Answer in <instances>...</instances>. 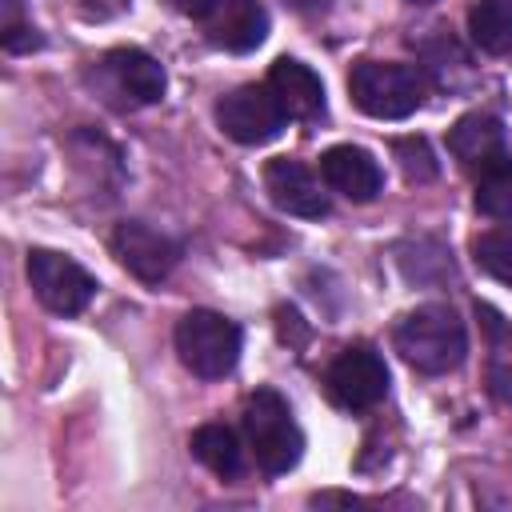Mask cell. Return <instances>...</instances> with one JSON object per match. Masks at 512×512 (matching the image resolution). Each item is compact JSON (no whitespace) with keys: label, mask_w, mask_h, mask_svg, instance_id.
I'll return each instance as SVG.
<instances>
[{"label":"cell","mask_w":512,"mask_h":512,"mask_svg":"<svg viewBox=\"0 0 512 512\" xmlns=\"http://www.w3.org/2000/svg\"><path fill=\"white\" fill-rule=\"evenodd\" d=\"M396 352L416 372H428V376L452 372L468 352L464 320L448 304H420L396 324Z\"/></svg>","instance_id":"6da1fadb"},{"label":"cell","mask_w":512,"mask_h":512,"mask_svg":"<svg viewBox=\"0 0 512 512\" xmlns=\"http://www.w3.org/2000/svg\"><path fill=\"white\" fill-rule=\"evenodd\" d=\"M244 436H248V448H252L256 464L268 476H280V472L300 464L304 436H300V428H296V420H292V412H288L280 392L256 388L244 400Z\"/></svg>","instance_id":"7a4b0ae2"},{"label":"cell","mask_w":512,"mask_h":512,"mask_svg":"<svg viewBox=\"0 0 512 512\" xmlns=\"http://www.w3.org/2000/svg\"><path fill=\"white\" fill-rule=\"evenodd\" d=\"M348 92L360 112L376 120H404L424 104V76L392 60H360L348 76Z\"/></svg>","instance_id":"3957f363"},{"label":"cell","mask_w":512,"mask_h":512,"mask_svg":"<svg viewBox=\"0 0 512 512\" xmlns=\"http://www.w3.org/2000/svg\"><path fill=\"white\" fill-rule=\"evenodd\" d=\"M176 352L200 380H220L240 360V328L220 312L196 308L176 324Z\"/></svg>","instance_id":"277c9868"},{"label":"cell","mask_w":512,"mask_h":512,"mask_svg":"<svg viewBox=\"0 0 512 512\" xmlns=\"http://www.w3.org/2000/svg\"><path fill=\"white\" fill-rule=\"evenodd\" d=\"M28 284L36 292V300L56 316H76L96 296V276L88 268H80L72 256L52 252V248L28 252Z\"/></svg>","instance_id":"5b68a950"},{"label":"cell","mask_w":512,"mask_h":512,"mask_svg":"<svg viewBox=\"0 0 512 512\" xmlns=\"http://www.w3.org/2000/svg\"><path fill=\"white\" fill-rule=\"evenodd\" d=\"M216 120L224 128V136H232L236 144H268L280 136V128L288 124L284 108L276 104V96L268 92V84H240L232 88L220 104H216Z\"/></svg>","instance_id":"8992f818"},{"label":"cell","mask_w":512,"mask_h":512,"mask_svg":"<svg viewBox=\"0 0 512 512\" xmlns=\"http://www.w3.org/2000/svg\"><path fill=\"white\" fill-rule=\"evenodd\" d=\"M324 384H328V396H332L340 408L364 412V408H372V404L384 400V392H388V368H384L380 352L356 344V348H344V352L328 364Z\"/></svg>","instance_id":"52a82bcc"},{"label":"cell","mask_w":512,"mask_h":512,"mask_svg":"<svg viewBox=\"0 0 512 512\" xmlns=\"http://www.w3.org/2000/svg\"><path fill=\"white\" fill-rule=\"evenodd\" d=\"M104 96H116L120 108H144L164 96V68L140 48H112L96 64Z\"/></svg>","instance_id":"ba28073f"},{"label":"cell","mask_w":512,"mask_h":512,"mask_svg":"<svg viewBox=\"0 0 512 512\" xmlns=\"http://www.w3.org/2000/svg\"><path fill=\"white\" fill-rule=\"evenodd\" d=\"M112 252H116V260H120L136 280H144V284H160V280L176 268V260H180L176 240L164 236L160 228L144 224V220H124V224H116V232H112Z\"/></svg>","instance_id":"9c48e42d"},{"label":"cell","mask_w":512,"mask_h":512,"mask_svg":"<svg viewBox=\"0 0 512 512\" xmlns=\"http://www.w3.org/2000/svg\"><path fill=\"white\" fill-rule=\"evenodd\" d=\"M196 20L204 36L228 52H252L268 36V12L260 0H208Z\"/></svg>","instance_id":"30bf717a"},{"label":"cell","mask_w":512,"mask_h":512,"mask_svg":"<svg viewBox=\"0 0 512 512\" xmlns=\"http://www.w3.org/2000/svg\"><path fill=\"white\" fill-rule=\"evenodd\" d=\"M264 188L272 196V204L288 216H304V220H320L328 216V192L320 184V176L312 168H304L300 160L276 156L264 168Z\"/></svg>","instance_id":"8fae6325"},{"label":"cell","mask_w":512,"mask_h":512,"mask_svg":"<svg viewBox=\"0 0 512 512\" xmlns=\"http://www.w3.org/2000/svg\"><path fill=\"white\" fill-rule=\"evenodd\" d=\"M448 152L456 156V164L472 176H484L500 164H508V140L496 116L488 112H468L452 124L448 132Z\"/></svg>","instance_id":"7c38bea8"},{"label":"cell","mask_w":512,"mask_h":512,"mask_svg":"<svg viewBox=\"0 0 512 512\" xmlns=\"http://www.w3.org/2000/svg\"><path fill=\"white\" fill-rule=\"evenodd\" d=\"M320 176L332 192L348 196L352 204H368L376 200V192L384 188V172L372 160V152L356 148V144H336L320 156Z\"/></svg>","instance_id":"4fadbf2b"},{"label":"cell","mask_w":512,"mask_h":512,"mask_svg":"<svg viewBox=\"0 0 512 512\" xmlns=\"http://www.w3.org/2000/svg\"><path fill=\"white\" fill-rule=\"evenodd\" d=\"M268 92L276 96V104L284 108L288 120H316L324 112V84L320 76L300 64V60H288L280 56L272 68H268Z\"/></svg>","instance_id":"5bb4252c"},{"label":"cell","mask_w":512,"mask_h":512,"mask_svg":"<svg viewBox=\"0 0 512 512\" xmlns=\"http://www.w3.org/2000/svg\"><path fill=\"white\" fill-rule=\"evenodd\" d=\"M468 32L472 44L488 56L512 52V0H480L468 8Z\"/></svg>","instance_id":"9a60e30c"},{"label":"cell","mask_w":512,"mask_h":512,"mask_svg":"<svg viewBox=\"0 0 512 512\" xmlns=\"http://www.w3.org/2000/svg\"><path fill=\"white\" fill-rule=\"evenodd\" d=\"M192 456L208 468V472H216V476H224V480H232L236 472H240V440H236V432L232 428H224V424H200L196 432H192Z\"/></svg>","instance_id":"2e32d148"},{"label":"cell","mask_w":512,"mask_h":512,"mask_svg":"<svg viewBox=\"0 0 512 512\" xmlns=\"http://www.w3.org/2000/svg\"><path fill=\"white\" fill-rule=\"evenodd\" d=\"M480 320H484V332H488V380H492V392L512 400V324H504L488 304L476 308Z\"/></svg>","instance_id":"e0dca14e"},{"label":"cell","mask_w":512,"mask_h":512,"mask_svg":"<svg viewBox=\"0 0 512 512\" xmlns=\"http://www.w3.org/2000/svg\"><path fill=\"white\" fill-rule=\"evenodd\" d=\"M472 260L480 272L512 288V228H496L472 240Z\"/></svg>","instance_id":"ac0fdd59"},{"label":"cell","mask_w":512,"mask_h":512,"mask_svg":"<svg viewBox=\"0 0 512 512\" xmlns=\"http://www.w3.org/2000/svg\"><path fill=\"white\" fill-rule=\"evenodd\" d=\"M476 208L492 220H512V160L476 180Z\"/></svg>","instance_id":"d6986e66"},{"label":"cell","mask_w":512,"mask_h":512,"mask_svg":"<svg viewBox=\"0 0 512 512\" xmlns=\"http://www.w3.org/2000/svg\"><path fill=\"white\" fill-rule=\"evenodd\" d=\"M420 52H424V64H428V72H432V80H436L440 88L460 84V80L452 76V68H460V72L472 76V64H468V56L460 52V44H456L452 36H436V44H420Z\"/></svg>","instance_id":"ffe728a7"},{"label":"cell","mask_w":512,"mask_h":512,"mask_svg":"<svg viewBox=\"0 0 512 512\" xmlns=\"http://www.w3.org/2000/svg\"><path fill=\"white\" fill-rule=\"evenodd\" d=\"M396 160H400V172L408 180H416V184H424V180L436 176V160H432V152H428V144L420 136L396 140Z\"/></svg>","instance_id":"44dd1931"},{"label":"cell","mask_w":512,"mask_h":512,"mask_svg":"<svg viewBox=\"0 0 512 512\" xmlns=\"http://www.w3.org/2000/svg\"><path fill=\"white\" fill-rule=\"evenodd\" d=\"M0 40L8 52H28V48H40V32L32 24H20V20H8L0 28Z\"/></svg>","instance_id":"7402d4cb"},{"label":"cell","mask_w":512,"mask_h":512,"mask_svg":"<svg viewBox=\"0 0 512 512\" xmlns=\"http://www.w3.org/2000/svg\"><path fill=\"white\" fill-rule=\"evenodd\" d=\"M128 8V0H80V12L88 16V20H112V16H120Z\"/></svg>","instance_id":"603a6c76"},{"label":"cell","mask_w":512,"mask_h":512,"mask_svg":"<svg viewBox=\"0 0 512 512\" xmlns=\"http://www.w3.org/2000/svg\"><path fill=\"white\" fill-rule=\"evenodd\" d=\"M164 4H172V8L184 12V16H200V12L208 8V0H164Z\"/></svg>","instance_id":"cb8c5ba5"},{"label":"cell","mask_w":512,"mask_h":512,"mask_svg":"<svg viewBox=\"0 0 512 512\" xmlns=\"http://www.w3.org/2000/svg\"><path fill=\"white\" fill-rule=\"evenodd\" d=\"M288 4H292L296 12H324L332 0H288Z\"/></svg>","instance_id":"d4e9b609"},{"label":"cell","mask_w":512,"mask_h":512,"mask_svg":"<svg viewBox=\"0 0 512 512\" xmlns=\"http://www.w3.org/2000/svg\"><path fill=\"white\" fill-rule=\"evenodd\" d=\"M412 4H432V0H412Z\"/></svg>","instance_id":"484cf974"}]
</instances>
